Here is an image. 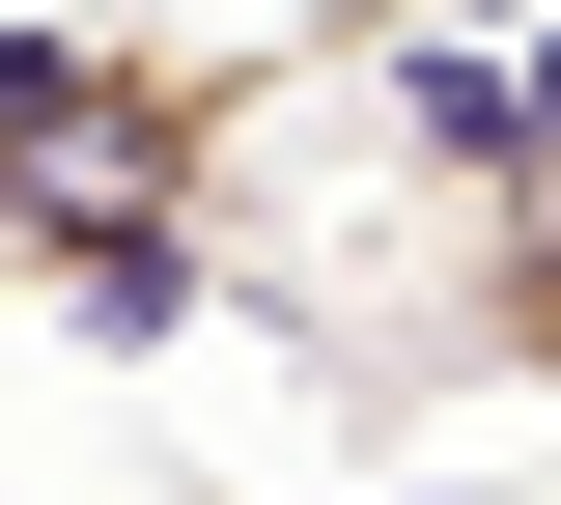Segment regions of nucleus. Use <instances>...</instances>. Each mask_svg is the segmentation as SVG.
<instances>
[{
  "instance_id": "nucleus-1",
  "label": "nucleus",
  "mask_w": 561,
  "mask_h": 505,
  "mask_svg": "<svg viewBox=\"0 0 561 505\" xmlns=\"http://www.w3.org/2000/svg\"><path fill=\"white\" fill-rule=\"evenodd\" d=\"M309 28H197V0H28L0 28V282L57 337H197L253 282V141Z\"/></svg>"
},
{
  "instance_id": "nucleus-3",
  "label": "nucleus",
  "mask_w": 561,
  "mask_h": 505,
  "mask_svg": "<svg viewBox=\"0 0 561 505\" xmlns=\"http://www.w3.org/2000/svg\"><path fill=\"white\" fill-rule=\"evenodd\" d=\"M421 28H478V57H505V28H561V0H421Z\"/></svg>"
},
{
  "instance_id": "nucleus-2",
  "label": "nucleus",
  "mask_w": 561,
  "mask_h": 505,
  "mask_svg": "<svg viewBox=\"0 0 561 505\" xmlns=\"http://www.w3.org/2000/svg\"><path fill=\"white\" fill-rule=\"evenodd\" d=\"M421 337H449V365H505V393H561V169L449 225V282H421Z\"/></svg>"
},
{
  "instance_id": "nucleus-4",
  "label": "nucleus",
  "mask_w": 561,
  "mask_h": 505,
  "mask_svg": "<svg viewBox=\"0 0 561 505\" xmlns=\"http://www.w3.org/2000/svg\"><path fill=\"white\" fill-rule=\"evenodd\" d=\"M0 28H28V0H0Z\"/></svg>"
}]
</instances>
